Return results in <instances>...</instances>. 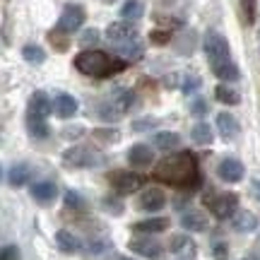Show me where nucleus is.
I'll use <instances>...</instances> for the list:
<instances>
[{"instance_id": "1", "label": "nucleus", "mask_w": 260, "mask_h": 260, "mask_svg": "<svg viewBox=\"0 0 260 260\" xmlns=\"http://www.w3.org/2000/svg\"><path fill=\"white\" fill-rule=\"evenodd\" d=\"M154 178L167 183L171 188H181V190H195L200 186V169H198V159L190 152H178L171 157L161 159L154 169Z\"/></svg>"}, {"instance_id": "2", "label": "nucleus", "mask_w": 260, "mask_h": 260, "mask_svg": "<svg viewBox=\"0 0 260 260\" xmlns=\"http://www.w3.org/2000/svg\"><path fill=\"white\" fill-rule=\"evenodd\" d=\"M125 60L123 58H111L104 51H82L75 56V68L82 75L89 77H111L125 70Z\"/></svg>"}, {"instance_id": "3", "label": "nucleus", "mask_w": 260, "mask_h": 260, "mask_svg": "<svg viewBox=\"0 0 260 260\" xmlns=\"http://www.w3.org/2000/svg\"><path fill=\"white\" fill-rule=\"evenodd\" d=\"M203 203L217 219H229L236 214L239 198H236V193H207L203 198Z\"/></svg>"}, {"instance_id": "4", "label": "nucleus", "mask_w": 260, "mask_h": 260, "mask_svg": "<svg viewBox=\"0 0 260 260\" xmlns=\"http://www.w3.org/2000/svg\"><path fill=\"white\" fill-rule=\"evenodd\" d=\"M203 48H205V56L210 60V68H217V65H224L229 63V44L222 34L217 31H207L205 34V41H203Z\"/></svg>"}, {"instance_id": "5", "label": "nucleus", "mask_w": 260, "mask_h": 260, "mask_svg": "<svg viewBox=\"0 0 260 260\" xmlns=\"http://www.w3.org/2000/svg\"><path fill=\"white\" fill-rule=\"evenodd\" d=\"M109 183L118 195H130L145 186V176L133 174V171H111L109 174Z\"/></svg>"}, {"instance_id": "6", "label": "nucleus", "mask_w": 260, "mask_h": 260, "mask_svg": "<svg viewBox=\"0 0 260 260\" xmlns=\"http://www.w3.org/2000/svg\"><path fill=\"white\" fill-rule=\"evenodd\" d=\"M106 39H109L116 48L125 46V44L138 41V29L133 27L130 22H111L109 29H106Z\"/></svg>"}, {"instance_id": "7", "label": "nucleus", "mask_w": 260, "mask_h": 260, "mask_svg": "<svg viewBox=\"0 0 260 260\" xmlns=\"http://www.w3.org/2000/svg\"><path fill=\"white\" fill-rule=\"evenodd\" d=\"M65 164H70L75 169H84V167H94V164H102V157L89 147H70L65 149Z\"/></svg>"}, {"instance_id": "8", "label": "nucleus", "mask_w": 260, "mask_h": 260, "mask_svg": "<svg viewBox=\"0 0 260 260\" xmlns=\"http://www.w3.org/2000/svg\"><path fill=\"white\" fill-rule=\"evenodd\" d=\"M84 10L80 8V5H68V8L63 10V15L58 17V24L56 29L58 31H63V34H73V31H77V29L84 24Z\"/></svg>"}, {"instance_id": "9", "label": "nucleus", "mask_w": 260, "mask_h": 260, "mask_svg": "<svg viewBox=\"0 0 260 260\" xmlns=\"http://www.w3.org/2000/svg\"><path fill=\"white\" fill-rule=\"evenodd\" d=\"M128 248L133 253H138V255H142V258H149V260H159L161 255H164V246L159 241H154V239H133V241L128 243Z\"/></svg>"}, {"instance_id": "10", "label": "nucleus", "mask_w": 260, "mask_h": 260, "mask_svg": "<svg viewBox=\"0 0 260 260\" xmlns=\"http://www.w3.org/2000/svg\"><path fill=\"white\" fill-rule=\"evenodd\" d=\"M169 251L174 253V255H178V258L190 260V258H195L198 246H195V241L188 234H174V236L169 239Z\"/></svg>"}, {"instance_id": "11", "label": "nucleus", "mask_w": 260, "mask_h": 260, "mask_svg": "<svg viewBox=\"0 0 260 260\" xmlns=\"http://www.w3.org/2000/svg\"><path fill=\"white\" fill-rule=\"evenodd\" d=\"M133 104H135V92H133V89H125V87L113 89V94L106 99V106L113 109L118 116H123L125 111H130V109H133Z\"/></svg>"}, {"instance_id": "12", "label": "nucleus", "mask_w": 260, "mask_h": 260, "mask_svg": "<svg viewBox=\"0 0 260 260\" xmlns=\"http://www.w3.org/2000/svg\"><path fill=\"white\" fill-rule=\"evenodd\" d=\"M138 205L140 210H145V212H157V210H161L167 205V195H164L161 188H147V190L140 193Z\"/></svg>"}, {"instance_id": "13", "label": "nucleus", "mask_w": 260, "mask_h": 260, "mask_svg": "<svg viewBox=\"0 0 260 260\" xmlns=\"http://www.w3.org/2000/svg\"><path fill=\"white\" fill-rule=\"evenodd\" d=\"M217 176L222 178L224 183H239L243 178V164L239 159H222L217 167Z\"/></svg>"}, {"instance_id": "14", "label": "nucleus", "mask_w": 260, "mask_h": 260, "mask_svg": "<svg viewBox=\"0 0 260 260\" xmlns=\"http://www.w3.org/2000/svg\"><path fill=\"white\" fill-rule=\"evenodd\" d=\"M53 111V102L48 99L46 92H34L31 99H29V118H44Z\"/></svg>"}, {"instance_id": "15", "label": "nucleus", "mask_w": 260, "mask_h": 260, "mask_svg": "<svg viewBox=\"0 0 260 260\" xmlns=\"http://www.w3.org/2000/svg\"><path fill=\"white\" fill-rule=\"evenodd\" d=\"M128 161L133 164V167L145 169L154 161V152H152L147 145H133V147L128 149Z\"/></svg>"}, {"instance_id": "16", "label": "nucleus", "mask_w": 260, "mask_h": 260, "mask_svg": "<svg viewBox=\"0 0 260 260\" xmlns=\"http://www.w3.org/2000/svg\"><path fill=\"white\" fill-rule=\"evenodd\" d=\"M53 111H56L58 118H73L75 113H77V102H75V96H70V94H56V99H53Z\"/></svg>"}, {"instance_id": "17", "label": "nucleus", "mask_w": 260, "mask_h": 260, "mask_svg": "<svg viewBox=\"0 0 260 260\" xmlns=\"http://www.w3.org/2000/svg\"><path fill=\"white\" fill-rule=\"evenodd\" d=\"M169 229V219L167 217H152V219H142V222L133 224V232L138 234H159Z\"/></svg>"}, {"instance_id": "18", "label": "nucleus", "mask_w": 260, "mask_h": 260, "mask_svg": "<svg viewBox=\"0 0 260 260\" xmlns=\"http://www.w3.org/2000/svg\"><path fill=\"white\" fill-rule=\"evenodd\" d=\"M217 128H219V135H222L224 140H234L236 135H239V130H241L239 128V121L226 111L217 116Z\"/></svg>"}, {"instance_id": "19", "label": "nucleus", "mask_w": 260, "mask_h": 260, "mask_svg": "<svg viewBox=\"0 0 260 260\" xmlns=\"http://www.w3.org/2000/svg\"><path fill=\"white\" fill-rule=\"evenodd\" d=\"M56 195H58V188L53 186V183H48V181H41V183H34V186H31V198L41 205L53 203Z\"/></svg>"}, {"instance_id": "20", "label": "nucleus", "mask_w": 260, "mask_h": 260, "mask_svg": "<svg viewBox=\"0 0 260 260\" xmlns=\"http://www.w3.org/2000/svg\"><path fill=\"white\" fill-rule=\"evenodd\" d=\"M181 226L188 229V232H205L207 229V217L203 212H198V210H188L181 217Z\"/></svg>"}, {"instance_id": "21", "label": "nucleus", "mask_w": 260, "mask_h": 260, "mask_svg": "<svg viewBox=\"0 0 260 260\" xmlns=\"http://www.w3.org/2000/svg\"><path fill=\"white\" fill-rule=\"evenodd\" d=\"M232 226L239 234H248L258 226V217H255L253 212H246V210H243V212H236L232 217Z\"/></svg>"}, {"instance_id": "22", "label": "nucleus", "mask_w": 260, "mask_h": 260, "mask_svg": "<svg viewBox=\"0 0 260 260\" xmlns=\"http://www.w3.org/2000/svg\"><path fill=\"white\" fill-rule=\"evenodd\" d=\"M56 246L63 253H77V251H80V239H77L73 232L60 229V232L56 234Z\"/></svg>"}, {"instance_id": "23", "label": "nucleus", "mask_w": 260, "mask_h": 260, "mask_svg": "<svg viewBox=\"0 0 260 260\" xmlns=\"http://www.w3.org/2000/svg\"><path fill=\"white\" fill-rule=\"evenodd\" d=\"M152 145H154L157 149L169 152V149H176L178 145H181V138H178L176 133H169V130H164V133H157V135L152 138Z\"/></svg>"}, {"instance_id": "24", "label": "nucleus", "mask_w": 260, "mask_h": 260, "mask_svg": "<svg viewBox=\"0 0 260 260\" xmlns=\"http://www.w3.org/2000/svg\"><path fill=\"white\" fill-rule=\"evenodd\" d=\"M29 178H31V169L27 167V164H17V167H12L10 169V186H15V188H22V186H27L29 183Z\"/></svg>"}, {"instance_id": "25", "label": "nucleus", "mask_w": 260, "mask_h": 260, "mask_svg": "<svg viewBox=\"0 0 260 260\" xmlns=\"http://www.w3.org/2000/svg\"><path fill=\"white\" fill-rule=\"evenodd\" d=\"M121 15L125 22H128V19H140L145 15V3H142V0H125L121 8Z\"/></svg>"}, {"instance_id": "26", "label": "nucleus", "mask_w": 260, "mask_h": 260, "mask_svg": "<svg viewBox=\"0 0 260 260\" xmlns=\"http://www.w3.org/2000/svg\"><path fill=\"white\" fill-rule=\"evenodd\" d=\"M214 96H217V102L226 104V106H236V104L241 102L239 92H234L232 87H226V84H219V87L214 89Z\"/></svg>"}, {"instance_id": "27", "label": "nucleus", "mask_w": 260, "mask_h": 260, "mask_svg": "<svg viewBox=\"0 0 260 260\" xmlns=\"http://www.w3.org/2000/svg\"><path fill=\"white\" fill-rule=\"evenodd\" d=\"M190 138H193L195 145H210L212 142V128L207 123H198L193 130H190Z\"/></svg>"}, {"instance_id": "28", "label": "nucleus", "mask_w": 260, "mask_h": 260, "mask_svg": "<svg viewBox=\"0 0 260 260\" xmlns=\"http://www.w3.org/2000/svg\"><path fill=\"white\" fill-rule=\"evenodd\" d=\"M239 8H241L243 24H255V17H258V0H241Z\"/></svg>"}, {"instance_id": "29", "label": "nucleus", "mask_w": 260, "mask_h": 260, "mask_svg": "<svg viewBox=\"0 0 260 260\" xmlns=\"http://www.w3.org/2000/svg\"><path fill=\"white\" fill-rule=\"evenodd\" d=\"M212 73L219 77V80H226V82H234V80H239V68L229 60V63L224 65H217V68H212Z\"/></svg>"}, {"instance_id": "30", "label": "nucleus", "mask_w": 260, "mask_h": 260, "mask_svg": "<svg viewBox=\"0 0 260 260\" xmlns=\"http://www.w3.org/2000/svg\"><path fill=\"white\" fill-rule=\"evenodd\" d=\"M118 53L123 56V60L128 63V60H140L142 58V44L138 41H133V44H125V46H118Z\"/></svg>"}, {"instance_id": "31", "label": "nucleus", "mask_w": 260, "mask_h": 260, "mask_svg": "<svg viewBox=\"0 0 260 260\" xmlns=\"http://www.w3.org/2000/svg\"><path fill=\"white\" fill-rule=\"evenodd\" d=\"M27 125H29V135H31V138H37V140L46 138L48 130H51L44 118H27Z\"/></svg>"}, {"instance_id": "32", "label": "nucleus", "mask_w": 260, "mask_h": 260, "mask_svg": "<svg viewBox=\"0 0 260 260\" xmlns=\"http://www.w3.org/2000/svg\"><path fill=\"white\" fill-rule=\"evenodd\" d=\"M22 56H24V60H29V63H44L46 60V53H44V48L37 46V44H29V46L22 48Z\"/></svg>"}, {"instance_id": "33", "label": "nucleus", "mask_w": 260, "mask_h": 260, "mask_svg": "<svg viewBox=\"0 0 260 260\" xmlns=\"http://www.w3.org/2000/svg\"><path fill=\"white\" fill-rule=\"evenodd\" d=\"M149 41L157 44V46H164V44L171 41V31H169V29H154V31L149 34Z\"/></svg>"}, {"instance_id": "34", "label": "nucleus", "mask_w": 260, "mask_h": 260, "mask_svg": "<svg viewBox=\"0 0 260 260\" xmlns=\"http://www.w3.org/2000/svg\"><path fill=\"white\" fill-rule=\"evenodd\" d=\"M65 37H68V34H63V31L53 29V31L48 34V41H51V44H53L58 51H65V48H68V39H65Z\"/></svg>"}, {"instance_id": "35", "label": "nucleus", "mask_w": 260, "mask_h": 260, "mask_svg": "<svg viewBox=\"0 0 260 260\" xmlns=\"http://www.w3.org/2000/svg\"><path fill=\"white\" fill-rule=\"evenodd\" d=\"M96 41H99V31H96V29H87L82 37H80V46L89 48V46H94Z\"/></svg>"}, {"instance_id": "36", "label": "nucleus", "mask_w": 260, "mask_h": 260, "mask_svg": "<svg viewBox=\"0 0 260 260\" xmlns=\"http://www.w3.org/2000/svg\"><path fill=\"white\" fill-rule=\"evenodd\" d=\"M0 260H22V253H19L17 246H3L0 248Z\"/></svg>"}, {"instance_id": "37", "label": "nucleus", "mask_w": 260, "mask_h": 260, "mask_svg": "<svg viewBox=\"0 0 260 260\" xmlns=\"http://www.w3.org/2000/svg\"><path fill=\"white\" fill-rule=\"evenodd\" d=\"M200 84H203V80H200L198 75H186V80H183V92L186 94L195 92V89H200Z\"/></svg>"}, {"instance_id": "38", "label": "nucleus", "mask_w": 260, "mask_h": 260, "mask_svg": "<svg viewBox=\"0 0 260 260\" xmlns=\"http://www.w3.org/2000/svg\"><path fill=\"white\" fill-rule=\"evenodd\" d=\"M94 138H99L102 142H116L121 135H118V130H96Z\"/></svg>"}, {"instance_id": "39", "label": "nucleus", "mask_w": 260, "mask_h": 260, "mask_svg": "<svg viewBox=\"0 0 260 260\" xmlns=\"http://www.w3.org/2000/svg\"><path fill=\"white\" fill-rule=\"evenodd\" d=\"M212 255H214V260H226L229 258V248H226V243H214Z\"/></svg>"}, {"instance_id": "40", "label": "nucleus", "mask_w": 260, "mask_h": 260, "mask_svg": "<svg viewBox=\"0 0 260 260\" xmlns=\"http://www.w3.org/2000/svg\"><path fill=\"white\" fill-rule=\"evenodd\" d=\"M109 251V243L106 241H92L89 243V255H104Z\"/></svg>"}, {"instance_id": "41", "label": "nucleus", "mask_w": 260, "mask_h": 260, "mask_svg": "<svg viewBox=\"0 0 260 260\" xmlns=\"http://www.w3.org/2000/svg\"><path fill=\"white\" fill-rule=\"evenodd\" d=\"M190 113H193V116H205V113H207V102H205V99H195V102L190 104Z\"/></svg>"}, {"instance_id": "42", "label": "nucleus", "mask_w": 260, "mask_h": 260, "mask_svg": "<svg viewBox=\"0 0 260 260\" xmlns=\"http://www.w3.org/2000/svg\"><path fill=\"white\" fill-rule=\"evenodd\" d=\"M65 205H68V207H77V210H80V207H84L82 198H80L77 193H73V190H70V193H65Z\"/></svg>"}, {"instance_id": "43", "label": "nucleus", "mask_w": 260, "mask_h": 260, "mask_svg": "<svg viewBox=\"0 0 260 260\" xmlns=\"http://www.w3.org/2000/svg\"><path fill=\"white\" fill-rule=\"evenodd\" d=\"M159 22V24H167V27H181V24H183V22H181V19H174V17H164V15H157V17H154Z\"/></svg>"}, {"instance_id": "44", "label": "nucleus", "mask_w": 260, "mask_h": 260, "mask_svg": "<svg viewBox=\"0 0 260 260\" xmlns=\"http://www.w3.org/2000/svg\"><path fill=\"white\" fill-rule=\"evenodd\" d=\"M154 125H157V121H154V118H142V121H135V123H133V128H135V130L154 128Z\"/></svg>"}, {"instance_id": "45", "label": "nucleus", "mask_w": 260, "mask_h": 260, "mask_svg": "<svg viewBox=\"0 0 260 260\" xmlns=\"http://www.w3.org/2000/svg\"><path fill=\"white\" fill-rule=\"evenodd\" d=\"M251 193H253V198L260 203V181H253L251 183Z\"/></svg>"}, {"instance_id": "46", "label": "nucleus", "mask_w": 260, "mask_h": 260, "mask_svg": "<svg viewBox=\"0 0 260 260\" xmlns=\"http://www.w3.org/2000/svg\"><path fill=\"white\" fill-rule=\"evenodd\" d=\"M80 135H82V128H77V125L68 128V133H65V138H80Z\"/></svg>"}, {"instance_id": "47", "label": "nucleus", "mask_w": 260, "mask_h": 260, "mask_svg": "<svg viewBox=\"0 0 260 260\" xmlns=\"http://www.w3.org/2000/svg\"><path fill=\"white\" fill-rule=\"evenodd\" d=\"M102 3H106V5H111V3H116V0H102Z\"/></svg>"}, {"instance_id": "48", "label": "nucleus", "mask_w": 260, "mask_h": 260, "mask_svg": "<svg viewBox=\"0 0 260 260\" xmlns=\"http://www.w3.org/2000/svg\"><path fill=\"white\" fill-rule=\"evenodd\" d=\"M118 260H133V258H118Z\"/></svg>"}]
</instances>
